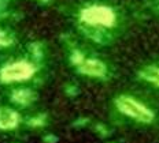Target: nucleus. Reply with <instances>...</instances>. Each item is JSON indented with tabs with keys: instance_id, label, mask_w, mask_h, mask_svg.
<instances>
[{
	"instance_id": "obj_1",
	"label": "nucleus",
	"mask_w": 159,
	"mask_h": 143,
	"mask_svg": "<svg viewBox=\"0 0 159 143\" xmlns=\"http://www.w3.org/2000/svg\"><path fill=\"white\" fill-rule=\"evenodd\" d=\"M115 108L118 109L122 115L128 116L129 119L137 121V123H143V124H150L154 121L155 115L154 112L148 108L147 105H144L143 102H140L139 99H136L130 95L126 94H121L114 99Z\"/></svg>"
},
{
	"instance_id": "obj_2",
	"label": "nucleus",
	"mask_w": 159,
	"mask_h": 143,
	"mask_svg": "<svg viewBox=\"0 0 159 143\" xmlns=\"http://www.w3.org/2000/svg\"><path fill=\"white\" fill-rule=\"evenodd\" d=\"M36 72H37V65L33 61L18 60L8 63L0 68V83L11 85L16 82H28L36 75Z\"/></svg>"
},
{
	"instance_id": "obj_3",
	"label": "nucleus",
	"mask_w": 159,
	"mask_h": 143,
	"mask_svg": "<svg viewBox=\"0 0 159 143\" xmlns=\"http://www.w3.org/2000/svg\"><path fill=\"white\" fill-rule=\"evenodd\" d=\"M81 22L89 26H104L111 27L115 23V12L107 6H89L81 10L80 12Z\"/></svg>"
},
{
	"instance_id": "obj_4",
	"label": "nucleus",
	"mask_w": 159,
	"mask_h": 143,
	"mask_svg": "<svg viewBox=\"0 0 159 143\" xmlns=\"http://www.w3.org/2000/svg\"><path fill=\"white\" fill-rule=\"evenodd\" d=\"M22 123L18 111L10 106H0V131H14Z\"/></svg>"
},
{
	"instance_id": "obj_5",
	"label": "nucleus",
	"mask_w": 159,
	"mask_h": 143,
	"mask_svg": "<svg viewBox=\"0 0 159 143\" xmlns=\"http://www.w3.org/2000/svg\"><path fill=\"white\" fill-rule=\"evenodd\" d=\"M8 98L12 104L22 106V108H28V106H30L36 102L37 93L30 87H15L10 93Z\"/></svg>"
},
{
	"instance_id": "obj_6",
	"label": "nucleus",
	"mask_w": 159,
	"mask_h": 143,
	"mask_svg": "<svg viewBox=\"0 0 159 143\" xmlns=\"http://www.w3.org/2000/svg\"><path fill=\"white\" fill-rule=\"evenodd\" d=\"M78 74L92 76V78H103L107 74V67L102 60L98 59H85L77 67Z\"/></svg>"
},
{
	"instance_id": "obj_7",
	"label": "nucleus",
	"mask_w": 159,
	"mask_h": 143,
	"mask_svg": "<svg viewBox=\"0 0 159 143\" xmlns=\"http://www.w3.org/2000/svg\"><path fill=\"white\" fill-rule=\"evenodd\" d=\"M139 76L143 81L150 82L159 87V67H157V65H147V67H144L143 69L139 71Z\"/></svg>"
},
{
	"instance_id": "obj_8",
	"label": "nucleus",
	"mask_w": 159,
	"mask_h": 143,
	"mask_svg": "<svg viewBox=\"0 0 159 143\" xmlns=\"http://www.w3.org/2000/svg\"><path fill=\"white\" fill-rule=\"evenodd\" d=\"M45 119H47V116L41 113V115H37V116L30 117L28 121H26V124H28L29 127H32V128H40V127H43V125L45 124Z\"/></svg>"
},
{
	"instance_id": "obj_9",
	"label": "nucleus",
	"mask_w": 159,
	"mask_h": 143,
	"mask_svg": "<svg viewBox=\"0 0 159 143\" xmlns=\"http://www.w3.org/2000/svg\"><path fill=\"white\" fill-rule=\"evenodd\" d=\"M30 53L33 56V61L34 63H40L43 60V56H44V53H43V49H41V45L39 44V42H33L30 45Z\"/></svg>"
},
{
	"instance_id": "obj_10",
	"label": "nucleus",
	"mask_w": 159,
	"mask_h": 143,
	"mask_svg": "<svg viewBox=\"0 0 159 143\" xmlns=\"http://www.w3.org/2000/svg\"><path fill=\"white\" fill-rule=\"evenodd\" d=\"M85 60V57H84V55H82L80 51H77V49H74V51L71 52V55H70V63L73 65H75V67H78L80 64H81L82 61Z\"/></svg>"
},
{
	"instance_id": "obj_11",
	"label": "nucleus",
	"mask_w": 159,
	"mask_h": 143,
	"mask_svg": "<svg viewBox=\"0 0 159 143\" xmlns=\"http://www.w3.org/2000/svg\"><path fill=\"white\" fill-rule=\"evenodd\" d=\"M14 42L11 36H8L6 32L0 30V48H6V46H10Z\"/></svg>"
},
{
	"instance_id": "obj_12",
	"label": "nucleus",
	"mask_w": 159,
	"mask_h": 143,
	"mask_svg": "<svg viewBox=\"0 0 159 143\" xmlns=\"http://www.w3.org/2000/svg\"><path fill=\"white\" fill-rule=\"evenodd\" d=\"M43 3H48V2H51V0H41Z\"/></svg>"
}]
</instances>
